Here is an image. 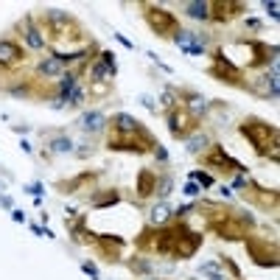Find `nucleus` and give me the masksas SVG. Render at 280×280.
Here are the masks:
<instances>
[{
  "label": "nucleus",
  "mask_w": 280,
  "mask_h": 280,
  "mask_svg": "<svg viewBox=\"0 0 280 280\" xmlns=\"http://www.w3.org/2000/svg\"><path fill=\"white\" fill-rule=\"evenodd\" d=\"M140 104H143L149 112H157V104H154V98H151V95H143V98H140Z\"/></svg>",
  "instance_id": "44"
},
{
  "label": "nucleus",
  "mask_w": 280,
  "mask_h": 280,
  "mask_svg": "<svg viewBox=\"0 0 280 280\" xmlns=\"http://www.w3.org/2000/svg\"><path fill=\"white\" fill-rule=\"evenodd\" d=\"M25 42H28V48H34V50H42L45 45H48L45 34L31 25V17H25Z\"/></svg>",
  "instance_id": "22"
},
{
  "label": "nucleus",
  "mask_w": 280,
  "mask_h": 280,
  "mask_svg": "<svg viewBox=\"0 0 280 280\" xmlns=\"http://www.w3.org/2000/svg\"><path fill=\"white\" fill-rule=\"evenodd\" d=\"M28 53L22 50V45H17L14 39H0V73L3 70H17L20 65H25Z\"/></svg>",
  "instance_id": "11"
},
{
  "label": "nucleus",
  "mask_w": 280,
  "mask_h": 280,
  "mask_svg": "<svg viewBox=\"0 0 280 280\" xmlns=\"http://www.w3.org/2000/svg\"><path fill=\"white\" fill-rule=\"evenodd\" d=\"M112 132H134V129H140V121L132 115H126V112H118V115H112Z\"/></svg>",
  "instance_id": "21"
},
{
  "label": "nucleus",
  "mask_w": 280,
  "mask_h": 280,
  "mask_svg": "<svg viewBox=\"0 0 280 280\" xmlns=\"http://www.w3.org/2000/svg\"><path fill=\"white\" fill-rule=\"evenodd\" d=\"M157 140L149 134V129H134V132H109L106 149L109 151H134V154H149L154 151Z\"/></svg>",
  "instance_id": "3"
},
{
  "label": "nucleus",
  "mask_w": 280,
  "mask_h": 280,
  "mask_svg": "<svg viewBox=\"0 0 280 280\" xmlns=\"http://www.w3.org/2000/svg\"><path fill=\"white\" fill-rule=\"evenodd\" d=\"M171 188H174V179H171V177H157V188H154V193H160L162 199H165V196L171 193Z\"/></svg>",
  "instance_id": "34"
},
{
  "label": "nucleus",
  "mask_w": 280,
  "mask_h": 280,
  "mask_svg": "<svg viewBox=\"0 0 280 280\" xmlns=\"http://www.w3.org/2000/svg\"><path fill=\"white\" fill-rule=\"evenodd\" d=\"M37 73H39V78H45V81H56V78H62V73H65V65H62L56 56H45V59L37 65Z\"/></svg>",
  "instance_id": "15"
},
{
  "label": "nucleus",
  "mask_w": 280,
  "mask_h": 280,
  "mask_svg": "<svg viewBox=\"0 0 280 280\" xmlns=\"http://www.w3.org/2000/svg\"><path fill=\"white\" fill-rule=\"evenodd\" d=\"M42 20H45V31L50 34V39L53 42H81V25H78L76 20H73L67 11H59V9H45V14H42Z\"/></svg>",
  "instance_id": "2"
},
{
  "label": "nucleus",
  "mask_w": 280,
  "mask_h": 280,
  "mask_svg": "<svg viewBox=\"0 0 280 280\" xmlns=\"http://www.w3.org/2000/svg\"><path fill=\"white\" fill-rule=\"evenodd\" d=\"M101 62H104V65L109 67V73L115 76V70H118V65H115V53H112V50H101Z\"/></svg>",
  "instance_id": "38"
},
{
  "label": "nucleus",
  "mask_w": 280,
  "mask_h": 280,
  "mask_svg": "<svg viewBox=\"0 0 280 280\" xmlns=\"http://www.w3.org/2000/svg\"><path fill=\"white\" fill-rule=\"evenodd\" d=\"M81 269H84V274H90L93 280H98V266H95L93 261H84V263H81Z\"/></svg>",
  "instance_id": "40"
},
{
  "label": "nucleus",
  "mask_w": 280,
  "mask_h": 280,
  "mask_svg": "<svg viewBox=\"0 0 280 280\" xmlns=\"http://www.w3.org/2000/svg\"><path fill=\"white\" fill-rule=\"evenodd\" d=\"M246 6L238 3V0H213L210 3V20L216 22H230L233 17H238Z\"/></svg>",
  "instance_id": "14"
},
{
  "label": "nucleus",
  "mask_w": 280,
  "mask_h": 280,
  "mask_svg": "<svg viewBox=\"0 0 280 280\" xmlns=\"http://www.w3.org/2000/svg\"><path fill=\"white\" fill-rule=\"evenodd\" d=\"M76 87H78V76H76V73H62V78H59V93H56V98H59V101H67Z\"/></svg>",
  "instance_id": "23"
},
{
  "label": "nucleus",
  "mask_w": 280,
  "mask_h": 280,
  "mask_svg": "<svg viewBox=\"0 0 280 280\" xmlns=\"http://www.w3.org/2000/svg\"><path fill=\"white\" fill-rule=\"evenodd\" d=\"M81 129L87 134H101L106 129V115H104V112H95V109L93 112H84V115H81Z\"/></svg>",
  "instance_id": "19"
},
{
  "label": "nucleus",
  "mask_w": 280,
  "mask_h": 280,
  "mask_svg": "<svg viewBox=\"0 0 280 280\" xmlns=\"http://www.w3.org/2000/svg\"><path fill=\"white\" fill-rule=\"evenodd\" d=\"M190 182L202 185V188H210V185H213V177H210L207 171H193V174H190Z\"/></svg>",
  "instance_id": "35"
},
{
  "label": "nucleus",
  "mask_w": 280,
  "mask_h": 280,
  "mask_svg": "<svg viewBox=\"0 0 280 280\" xmlns=\"http://www.w3.org/2000/svg\"><path fill=\"white\" fill-rule=\"evenodd\" d=\"M202 210H210V218H207V230L216 233L218 238L227 241H241L249 235V230L255 227V218L249 213H238L230 210V207L213 205V202H202Z\"/></svg>",
  "instance_id": "1"
},
{
  "label": "nucleus",
  "mask_w": 280,
  "mask_h": 280,
  "mask_svg": "<svg viewBox=\"0 0 280 280\" xmlns=\"http://www.w3.org/2000/svg\"><path fill=\"white\" fill-rule=\"evenodd\" d=\"M84 98H87V90H84V87H76V90L70 93V98H67V106H81Z\"/></svg>",
  "instance_id": "36"
},
{
  "label": "nucleus",
  "mask_w": 280,
  "mask_h": 280,
  "mask_svg": "<svg viewBox=\"0 0 280 280\" xmlns=\"http://www.w3.org/2000/svg\"><path fill=\"white\" fill-rule=\"evenodd\" d=\"M238 132L249 140L258 154H266L272 146H277V126L261 121V118H246V121H241Z\"/></svg>",
  "instance_id": "4"
},
{
  "label": "nucleus",
  "mask_w": 280,
  "mask_h": 280,
  "mask_svg": "<svg viewBox=\"0 0 280 280\" xmlns=\"http://www.w3.org/2000/svg\"><path fill=\"white\" fill-rule=\"evenodd\" d=\"M143 17H146V22H149V28L157 34V37H162V39H168L171 37L174 39V34L179 31V20H177V14L174 11H168V9H162V6H143Z\"/></svg>",
  "instance_id": "5"
},
{
  "label": "nucleus",
  "mask_w": 280,
  "mask_h": 280,
  "mask_svg": "<svg viewBox=\"0 0 280 280\" xmlns=\"http://www.w3.org/2000/svg\"><path fill=\"white\" fill-rule=\"evenodd\" d=\"M177 101H179V93L174 87H165L162 90V95H160V106L165 112H171V109H177ZM160 106H157V109H160Z\"/></svg>",
  "instance_id": "30"
},
{
  "label": "nucleus",
  "mask_w": 280,
  "mask_h": 280,
  "mask_svg": "<svg viewBox=\"0 0 280 280\" xmlns=\"http://www.w3.org/2000/svg\"><path fill=\"white\" fill-rule=\"evenodd\" d=\"M244 199H252L258 207H263V210H277V190H269V188H261V185H255L249 179L244 188Z\"/></svg>",
  "instance_id": "13"
},
{
  "label": "nucleus",
  "mask_w": 280,
  "mask_h": 280,
  "mask_svg": "<svg viewBox=\"0 0 280 280\" xmlns=\"http://www.w3.org/2000/svg\"><path fill=\"white\" fill-rule=\"evenodd\" d=\"M221 266H227V269H230V274H233L235 280H241V272H238V266H235V263L230 261V258H221Z\"/></svg>",
  "instance_id": "43"
},
{
  "label": "nucleus",
  "mask_w": 280,
  "mask_h": 280,
  "mask_svg": "<svg viewBox=\"0 0 280 280\" xmlns=\"http://www.w3.org/2000/svg\"><path fill=\"white\" fill-rule=\"evenodd\" d=\"M199 274H202V277H207V280H227L221 272H218V266H216V263H202Z\"/></svg>",
  "instance_id": "32"
},
{
  "label": "nucleus",
  "mask_w": 280,
  "mask_h": 280,
  "mask_svg": "<svg viewBox=\"0 0 280 280\" xmlns=\"http://www.w3.org/2000/svg\"><path fill=\"white\" fill-rule=\"evenodd\" d=\"M266 157H269V160H272V162H277V157H280V149H277V146H272V149L266 151Z\"/></svg>",
  "instance_id": "48"
},
{
  "label": "nucleus",
  "mask_w": 280,
  "mask_h": 280,
  "mask_svg": "<svg viewBox=\"0 0 280 280\" xmlns=\"http://www.w3.org/2000/svg\"><path fill=\"white\" fill-rule=\"evenodd\" d=\"M174 42H177L182 50H190L193 48V31H182V28H179V31L174 34Z\"/></svg>",
  "instance_id": "31"
},
{
  "label": "nucleus",
  "mask_w": 280,
  "mask_h": 280,
  "mask_svg": "<svg viewBox=\"0 0 280 280\" xmlns=\"http://www.w3.org/2000/svg\"><path fill=\"white\" fill-rule=\"evenodd\" d=\"M193 210H196V205H182V207H177V210H174V216L182 221V218L188 216V213H193Z\"/></svg>",
  "instance_id": "42"
},
{
  "label": "nucleus",
  "mask_w": 280,
  "mask_h": 280,
  "mask_svg": "<svg viewBox=\"0 0 280 280\" xmlns=\"http://www.w3.org/2000/svg\"><path fill=\"white\" fill-rule=\"evenodd\" d=\"M246 182H249V177H246V174H233V188L235 190H244Z\"/></svg>",
  "instance_id": "39"
},
{
  "label": "nucleus",
  "mask_w": 280,
  "mask_h": 280,
  "mask_svg": "<svg viewBox=\"0 0 280 280\" xmlns=\"http://www.w3.org/2000/svg\"><path fill=\"white\" fill-rule=\"evenodd\" d=\"M263 9H266V11H269V17H272V20H277V17H280V11H277V9H280V6H277V3H274V0H266V3H263Z\"/></svg>",
  "instance_id": "41"
},
{
  "label": "nucleus",
  "mask_w": 280,
  "mask_h": 280,
  "mask_svg": "<svg viewBox=\"0 0 280 280\" xmlns=\"http://www.w3.org/2000/svg\"><path fill=\"white\" fill-rule=\"evenodd\" d=\"M207 73H210L216 81L233 84V87H244V70H241V67L230 59V56H224L221 48L213 53V65L207 67Z\"/></svg>",
  "instance_id": "6"
},
{
  "label": "nucleus",
  "mask_w": 280,
  "mask_h": 280,
  "mask_svg": "<svg viewBox=\"0 0 280 280\" xmlns=\"http://www.w3.org/2000/svg\"><path fill=\"white\" fill-rule=\"evenodd\" d=\"M95 177H98V174L84 171V174H78V177L67 179V182H56V188H59L62 193H78V190H84L87 185H93V182H95Z\"/></svg>",
  "instance_id": "16"
},
{
  "label": "nucleus",
  "mask_w": 280,
  "mask_h": 280,
  "mask_svg": "<svg viewBox=\"0 0 280 280\" xmlns=\"http://www.w3.org/2000/svg\"><path fill=\"white\" fill-rule=\"evenodd\" d=\"M28 193L34 196V199H39V196H42V185L39 182H34V185H28Z\"/></svg>",
  "instance_id": "46"
},
{
  "label": "nucleus",
  "mask_w": 280,
  "mask_h": 280,
  "mask_svg": "<svg viewBox=\"0 0 280 280\" xmlns=\"http://www.w3.org/2000/svg\"><path fill=\"white\" fill-rule=\"evenodd\" d=\"M70 233H73V241H76V244H90V241H93V233H87V227H84V218L70 221Z\"/></svg>",
  "instance_id": "28"
},
{
  "label": "nucleus",
  "mask_w": 280,
  "mask_h": 280,
  "mask_svg": "<svg viewBox=\"0 0 280 280\" xmlns=\"http://www.w3.org/2000/svg\"><path fill=\"white\" fill-rule=\"evenodd\" d=\"M115 39H118V42H121V45H126V48H134V45H132V42H129V39H126V37H123V34H115Z\"/></svg>",
  "instance_id": "50"
},
{
  "label": "nucleus",
  "mask_w": 280,
  "mask_h": 280,
  "mask_svg": "<svg viewBox=\"0 0 280 280\" xmlns=\"http://www.w3.org/2000/svg\"><path fill=\"white\" fill-rule=\"evenodd\" d=\"M171 216H174V210L165 205V202H160V205H154L149 210V227H165Z\"/></svg>",
  "instance_id": "20"
},
{
  "label": "nucleus",
  "mask_w": 280,
  "mask_h": 280,
  "mask_svg": "<svg viewBox=\"0 0 280 280\" xmlns=\"http://www.w3.org/2000/svg\"><path fill=\"white\" fill-rule=\"evenodd\" d=\"M146 280H160V277H146Z\"/></svg>",
  "instance_id": "52"
},
{
  "label": "nucleus",
  "mask_w": 280,
  "mask_h": 280,
  "mask_svg": "<svg viewBox=\"0 0 280 280\" xmlns=\"http://www.w3.org/2000/svg\"><path fill=\"white\" fill-rule=\"evenodd\" d=\"M210 149V140H207V134H202V132H193L188 137V154H205V151Z\"/></svg>",
  "instance_id": "25"
},
{
  "label": "nucleus",
  "mask_w": 280,
  "mask_h": 280,
  "mask_svg": "<svg viewBox=\"0 0 280 280\" xmlns=\"http://www.w3.org/2000/svg\"><path fill=\"white\" fill-rule=\"evenodd\" d=\"M87 95L90 98H106V95H112V81H90Z\"/></svg>",
  "instance_id": "29"
},
{
  "label": "nucleus",
  "mask_w": 280,
  "mask_h": 280,
  "mask_svg": "<svg viewBox=\"0 0 280 280\" xmlns=\"http://www.w3.org/2000/svg\"><path fill=\"white\" fill-rule=\"evenodd\" d=\"M246 244V252H249V258L258 263V266H266V269H277V241H272L269 244V238H263V235H246L244 238Z\"/></svg>",
  "instance_id": "7"
},
{
  "label": "nucleus",
  "mask_w": 280,
  "mask_h": 280,
  "mask_svg": "<svg viewBox=\"0 0 280 280\" xmlns=\"http://www.w3.org/2000/svg\"><path fill=\"white\" fill-rule=\"evenodd\" d=\"M87 76H90V81H112L109 67H106L101 59H95L93 65H87Z\"/></svg>",
  "instance_id": "24"
},
{
  "label": "nucleus",
  "mask_w": 280,
  "mask_h": 280,
  "mask_svg": "<svg viewBox=\"0 0 280 280\" xmlns=\"http://www.w3.org/2000/svg\"><path fill=\"white\" fill-rule=\"evenodd\" d=\"M185 11H188V17H193V20H210V3H205V0H193V3H188Z\"/></svg>",
  "instance_id": "26"
},
{
  "label": "nucleus",
  "mask_w": 280,
  "mask_h": 280,
  "mask_svg": "<svg viewBox=\"0 0 280 280\" xmlns=\"http://www.w3.org/2000/svg\"><path fill=\"white\" fill-rule=\"evenodd\" d=\"M202 246V233H193V230H188L182 224V230H179V238H177V246H174V255L171 258H179V261H188V258H193L196 252H199Z\"/></svg>",
  "instance_id": "12"
},
{
  "label": "nucleus",
  "mask_w": 280,
  "mask_h": 280,
  "mask_svg": "<svg viewBox=\"0 0 280 280\" xmlns=\"http://www.w3.org/2000/svg\"><path fill=\"white\" fill-rule=\"evenodd\" d=\"M182 190H185V196H196V193H199V185H196V182H188Z\"/></svg>",
  "instance_id": "47"
},
{
  "label": "nucleus",
  "mask_w": 280,
  "mask_h": 280,
  "mask_svg": "<svg viewBox=\"0 0 280 280\" xmlns=\"http://www.w3.org/2000/svg\"><path fill=\"white\" fill-rule=\"evenodd\" d=\"M202 162H205L207 168H216V171H224L230 177V174H246V168L241 165L238 160H233V157L227 154V151L221 149V146H213L205 151V157H202Z\"/></svg>",
  "instance_id": "8"
},
{
  "label": "nucleus",
  "mask_w": 280,
  "mask_h": 280,
  "mask_svg": "<svg viewBox=\"0 0 280 280\" xmlns=\"http://www.w3.org/2000/svg\"><path fill=\"white\" fill-rule=\"evenodd\" d=\"M168 132H171L174 140H188L196 132V121L188 115L185 106H177V109L168 112Z\"/></svg>",
  "instance_id": "10"
},
{
  "label": "nucleus",
  "mask_w": 280,
  "mask_h": 280,
  "mask_svg": "<svg viewBox=\"0 0 280 280\" xmlns=\"http://www.w3.org/2000/svg\"><path fill=\"white\" fill-rule=\"evenodd\" d=\"M154 157H157V160H160V162H168V151H165V149H162V146H160V143H157V146H154Z\"/></svg>",
  "instance_id": "45"
},
{
  "label": "nucleus",
  "mask_w": 280,
  "mask_h": 280,
  "mask_svg": "<svg viewBox=\"0 0 280 280\" xmlns=\"http://www.w3.org/2000/svg\"><path fill=\"white\" fill-rule=\"evenodd\" d=\"M118 202H121V193H118V190H106V193H101V196H93L90 205L101 210V207H112V205H118Z\"/></svg>",
  "instance_id": "27"
},
{
  "label": "nucleus",
  "mask_w": 280,
  "mask_h": 280,
  "mask_svg": "<svg viewBox=\"0 0 280 280\" xmlns=\"http://www.w3.org/2000/svg\"><path fill=\"white\" fill-rule=\"evenodd\" d=\"M154 188H157V174L151 171V168H140L137 171V196L140 199H149V196H154Z\"/></svg>",
  "instance_id": "17"
},
{
  "label": "nucleus",
  "mask_w": 280,
  "mask_h": 280,
  "mask_svg": "<svg viewBox=\"0 0 280 280\" xmlns=\"http://www.w3.org/2000/svg\"><path fill=\"white\" fill-rule=\"evenodd\" d=\"M129 269H132V272H151V263L149 261H143V258H134V261H129Z\"/></svg>",
  "instance_id": "37"
},
{
  "label": "nucleus",
  "mask_w": 280,
  "mask_h": 280,
  "mask_svg": "<svg viewBox=\"0 0 280 280\" xmlns=\"http://www.w3.org/2000/svg\"><path fill=\"white\" fill-rule=\"evenodd\" d=\"M179 95L185 98V109H188V115L193 118V121H199V118L207 112L205 95H199V93H179Z\"/></svg>",
  "instance_id": "18"
},
{
  "label": "nucleus",
  "mask_w": 280,
  "mask_h": 280,
  "mask_svg": "<svg viewBox=\"0 0 280 280\" xmlns=\"http://www.w3.org/2000/svg\"><path fill=\"white\" fill-rule=\"evenodd\" d=\"M50 151H56V154H65V151H73L70 137H53V140H50Z\"/></svg>",
  "instance_id": "33"
},
{
  "label": "nucleus",
  "mask_w": 280,
  "mask_h": 280,
  "mask_svg": "<svg viewBox=\"0 0 280 280\" xmlns=\"http://www.w3.org/2000/svg\"><path fill=\"white\" fill-rule=\"evenodd\" d=\"M11 218H14V221H25V213H22V210H11Z\"/></svg>",
  "instance_id": "49"
},
{
  "label": "nucleus",
  "mask_w": 280,
  "mask_h": 280,
  "mask_svg": "<svg viewBox=\"0 0 280 280\" xmlns=\"http://www.w3.org/2000/svg\"><path fill=\"white\" fill-rule=\"evenodd\" d=\"M90 244L95 246V252H98V255L104 258L106 263H118V261H121L123 246H126V241H123L121 235H101V233H93V241H90Z\"/></svg>",
  "instance_id": "9"
},
{
  "label": "nucleus",
  "mask_w": 280,
  "mask_h": 280,
  "mask_svg": "<svg viewBox=\"0 0 280 280\" xmlns=\"http://www.w3.org/2000/svg\"><path fill=\"white\" fill-rule=\"evenodd\" d=\"M246 25H249L252 31H258V28H261V20H246Z\"/></svg>",
  "instance_id": "51"
}]
</instances>
